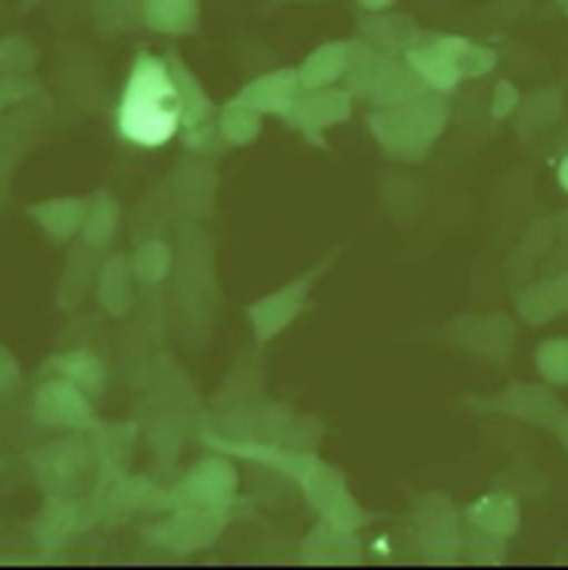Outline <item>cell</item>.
Returning a JSON list of instances; mask_svg holds the SVG:
<instances>
[{"instance_id": "cell-1", "label": "cell", "mask_w": 568, "mask_h": 570, "mask_svg": "<svg viewBox=\"0 0 568 570\" xmlns=\"http://www.w3.org/2000/svg\"><path fill=\"white\" fill-rule=\"evenodd\" d=\"M118 134L143 149L167 145L183 127L180 98L165 56L140 51L116 109Z\"/></svg>"}, {"instance_id": "cell-2", "label": "cell", "mask_w": 568, "mask_h": 570, "mask_svg": "<svg viewBox=\"0 0 568 570\" xmlns=\"http://www.w3.org/2000/svg\"><path fill=\"white\" fill-rule=\"evenodd\" d=\"M342 80L351 96L369 100L378 109L413 100L431 89L404 53L382 51L366 38L349 40Z\"/></svg>"}, {"instance_id": "cell-3", "label": "cell", "mask_w": 568, "mask_h": 570, "mask_svg": "<svg viewBox=\"0 0 568 570\" xmlns=\"http://www.w3.org/2000/svg\"><path fill=\"white\" fill-rule=\"evenodd\" d=\"M422 38L404 51V58L435 91H451L460 80L489 73L498 65L496 51L469 38L449 33H431V40Z\"/></svg>"}, {"instance_id": "cell-4", "label": "cell", "mask_w": 568, "mask_h": 570, "mask_svg": "<svg viewBox=\"0 0 568 570\" xmlns=\"http://www.w3.org/2000/svg\"><path fill=\"white\" fill-rule=\"evenodd\" d=\"M366 122L389 154L413 158L424 154L440 136L447 122V105L424 94L393 107H380L366 116Z\"/></svg>"}, {"instance_id": "cell-5", "label": "cell", "mask_w": 568, "mask_h": 570, "mask_svg": "<svg viewBox=\"0 0 568 570\" xmlns=\"http://www.w3.org/2000/svg\"><path fill=\"white\" fill-rule=\"evenodd\" d=\"M29 464L49 498H85V491L100 480L96 446L80 435L36 449Z\"/></svg>"}, {"instance_id": "cell-6", "label": "cell", "mask_w": 568, "mask_h": 570, "mask_svg": "<svg viewBox=\"0 0 568 570\" xmlns=\"http://www.w3.org/2000/svg\"><path fill=\"white\" fill-rule=\"evenodd\" d=\"M351 105L353 96L346 89H337L333 85L320 89H300L286 122L297 129L311 145L326 147V129L349 120Z\"/></svg>"}, {"instance_id": "cell-7", "label": "cell", "mask_w": 568, "mask_h": 570, "mask_svg": "<svg viewBox=\"0 0 568 570\" xmlns=\"http://www.w3.org/2000/svg\"><path fill=\"white\" fill-rule=\"evenodd\" d=\"M238 475L223 458L198 462L169 493L174 507L227 509L236 500Z\"/></svg>"}, {"instance_id": "cell-8", "label": "cell", "mask_w": 568, "mask_h": 570, "mask_svg": "<svg viewBox=\"0 0 568 570\" xmlns=\"http://www.w3.org/2000/svg\"><path fill=\"white\" fill-rule=\"evenodd\" d=\"M178 511L154 529L158 544L176 553H196L212 547L227 524V509L176 507Z\"/></svg>"}, {"instance_id": "cell-9", "label": "cell", "mask_w": 568, "mask_h": 570, "mask_svg": "<svg viewBox=\"0 0 568 570\" xmlns=\"http://www.w3.org/2000/svg\"><path fill=\"white\" fill-rule=\"evenodd\" d=\"M33 417L42 426L85 431L94 429L96 417L89 395L71 382L53 375L33 395Z\"/></svg>"}, {"instance_id": "cell-10", "label": "cell", "mask_w": 568, "mask_h": 570, "mask_svg": "<svg viewBox=\"0 0 568 570\" xmlns=\"http://www.w3.org/2000/svg\"><path fill=\"white\" fill-rule=\"evenodd\" d=\"M218 187V171L209 156H196L180 160L169 176L167 191L176 203V209L187 218H205L212 212Z\"/></svg>"}, {"instance_id": "cell-11", "label": "cell", "mask_w": 568, "mask_h": 570, "mask_svg": "<svg viewBox=\"0 0 568 570\" xmlns=\"http://www.w3.org/2000/svg\"><path fill=\"white\" fill-rule=\"evenodd\" d=\"M53 102L49 96L36 98L0 111V160L13 165L38 140V136L51 125Z\"/></svg>"}, {"instance_id": "cell-12", "label": "cell", "mask_w": 568, "mask_h": 570, "mask_svg": "<svg viewBox=\"0 0 568 570\" xmlns=\"http://www.w3.org/2000/svg\"><path fill=\"white\" fill-rule=\"evenodd\" d=\"M300 78L297 67H283L267 73H261L252 82H247L232 100L258 111V114H272L288 120L293 102L300 94Z\"/></svg>"}, {"instance_id": "cell-13", "label": "cell", "mask_w": 568, "mask_h": 570, "mask_svg": "<svg viewBox=\"0 0 568 570\" xmlns=\"http://www.w3.org/2000/svg\"><path fill=\"white\" fill-rule=\"evenodd\" d=\"M102 507L94 504L87 498H49L47 509L36 529L40 547L56 549L65 544L76 531L91 527L98 520Z\"/></svg>"}, {"instance_id": "cell-14", "label": "cell", "mask_w": 568, "mask_h": 570, "mask_svg": "<svg viewBox=\"0 0 568 570\" xmlns=\"http://www.w3.org/2000/svg\"><path fill=\"white\" fill-rule=\"evenodd\" d=\"M165 60L169 65V71L174 76L178 98H180V118H183L180 131H192V129L218 122L221 109L216 107V102L212 100V96L207 94L198 76L192 71V67L185 62V58L178 51L167 49Z\"/></svg>"}, {"instance_id": "cell-15", "label": "cell", "mask_w": 568, "mask_h": 570, "mask_svg": "<svg viewBox=\"0 0 568 570\" xmlns=\"http://www.w3.org/2000/svg\"><path fill=\"white\" fill-rule=\"evenodd\" d=\"M306 291H309V278H302V281L288 283L278 293H272L249 306V317H252L258 342H270L283 331L284 326L291 324V320H295V315L304 304Z\"/></svg>"}, {"instance_id": "cell-16", "label": "cell", "mask_w": 568, "mask_h": 570, "mask_svg": "<svg viewBox=\"0 0 568 570\" xmlns=\"http://www.w3.org/2000/svg\"><path fill=\"white\" fill-rule=\"evenodd\" d=\"M136 424H94V446L100 464V489L120 480L134 451Z\"/></svg>"}, {"instance_id": "cell-17", "label": "cell", "mask_w": 568, "mask_h": 570, "mask_svg": "<svg viewBox=\"0 0 568 570\" xmlns=\"http://www.w3.org/2000/svg\"><path fill=\"white\" fill-rule=\"evenodd\" d=\"M358 27L362 38H366L373 47L391 53H404L411 49L420 38L422 31L415 27L413 18L393 11H366L360 16Z\"/></svg>"}, {"instance_id": "cell-18", "label": "cell", "mask_w": 568, "mask_h": 570, "mask_svg": "<svg viewBox=\"0 0 568 570\" xmlns=\"http://www.w3.org/2000/svg\"><path fill=\"white\" fill-rule=\"evenodd\" d=\"M145 7V29L180 38L192 36L200 29L203 0H143Z\"/></svg>"}, {"instance_id": "cell-19", "label": "cell", "mask_w": 568, "mask_h": 570, "mask_svg": "<svg viewBox=\"0 0 568 570\" xmlns=\"http://www.w3.org/2000/svg\"><path fill=\"white\" fill-rule=\"evenodd\" d=\"M94 33L111 40L145 29L143 0H87Z\"/></svg>"}, {"instance_id": "cell-20", "label": "cell", "mask_w": 568, "mask_h": 570, "mask_svg": "<svg viewBox=\"0 0 568 570\" xmlns=\"http://www.w3.org/2000/svg\"><path fill=\"white\" fill-rule=\"evenodd\" d=\"M47 368L51 371V375H58V377L71 382L89 397L102 395L105 384H107V371H105L102 360L96 353L85 351V348H74V351L53 355L47 362Z\"/></svg>"}, {"instance_id": "cell-21", "label": "cell", "mask_w": 568, "mask_h": 570, "mask_svg": "<svg viewBox=\"0 0 568 570\" xmlns=\"http://www.w3.org/2000/svg\"><path fill=\"white\" fill-rule=\"evenodd\" d=\"M87 200L80 198H56L29 207V216L40 225V229L56 243H65L76 236L89 212Z\"/></svg>"}, {"instance_id": "cell-22", "label": "cell", "mask_w": 568, "mask_h": 570, "mask_svg": "<svg viewBox=\"0 0 568 570\" xmlns=\"http://www.w3.org/2000/svg\"><path fill=\"white\" fill-rule=\"evenodd\" d=\"M349 40H329L315 47L297 67V78L302 89L331 87L342 80L346 69Z\"/></svg>"}, {"instance_id": "cell-23", "label": "cell", "mask_w": 568, "mask_h": 570, "mask_svg": "<svg viewBox=\"0 0 568 570\" xmlns=\"http://www.w3.org/2000/svg\"><path fill=\"white\" fill-rule=\"evenodd\" d=\"M134 265L129 256L107 261L98 272L96 295L102 308L111 315H125L134 306Z\"/></svg>"}, {"instance_id": "cell-24", "label": "cell", "mask_w": 568, "mask_h": 570, "mask_svg": "<svg viewBox=\"0 0 568 570\" xmlns=\"http://www.w3.org/2000/svg\"><path fill=\"white\" fill-rule=\"evenodd\" d=\"M105 498L109 504L127 511H163L174 507L172 493L163 491L158 484H154L147 478L123 475L120 480L109 484V491H105Z\"/></svg>"}, {"instance_id": "cell-25", "label": "cell", "mask_w": 568, "mask_h": 570, "mask_svg": "<svg viewBox=\"0 0 568 570\" xmlns=\"http://www.w3.org/2000/svg\"><path fill=\"white\" fill-rule=\"evenodd\" d=\"M218 129L227 142V147H247L263 131V114L229 100L218 111Z\"/></svg>"}, {"instance_id": "cell-26", "label": "cell", "mask_w": 568, "mask_h": 570, "mask_svg": "<svg viewBox=\"0 0 568 570\" xmlns=\"http://www.w3.org/2000/svg\"><path fill=\"white\" fill-rule=\"evenodd\" d=\"M116 227H118V205L107 194H100L89 205L85 225L80 229V240L98 249H107L116 234Z\"/></svg>"}, {"instance_id": "cell-27", "label": "cell", "mask_w": 568, "mask_h": 570, "mask_svg": "<svg viewBox=\"0 0 568 570\" xmlns=\"http://www.w3.org/2000/svg\"><path fill=\"white\" fill-rule=\"evenodd\" d=\"M131 265L140 283L158 285L172 272V247L163 240H145L134 252Z\"/></svg>"}, {"instance_id": "cell-28", "label": "cell", "mask_w": 568, "mask_h": 570, "mask_svg": "<svg viewBox=\"0 0 568 570\" xmlns=\"http://www.w3.org/2000/svg\"><path fill=\"white\" fill-rule=\"evenodd\" d=\"M40 62V49L25 36H0V76L33 73Z\"/></svg>"}, {"instance_id": "cell-29", "label": "cell", "mask_w": 568, "mask_h": 570, "mask_svg": "<svg viewBox=\"0 0 568 570\" xmlns=\"http://www.w3.org/2000/svg\"><path fill=\"white\" fill-rule=\"evenodd\" d=\"M42 91H45V85L36 73L0 76V111L18 107Z\"/></svg>"}, {"instance_id": "cell-30", "label": "cell", "mask_w": 568, "mask_h": 570, "mask_svg": "<svg viewBox=\"0 0 568 570\" xmlns=\"http://www.w3.org/2000/svg\"><path fill=\"white\" fill-rule=\"evenodd\" d=\"M20 382V366L16 357L0 344V393H11Z\"/></svg>"}, {"instance_id": "cell-31", "label": "cell", "mask_w": 568, "mask_h": 570, "mask_svg": "<svg viewBox=\"0 0 568 570\" xmlns=\"http://www.w3.org/2000/svg\"><path fill=\"white\" fill-rule=\"evenodd\" d=\"M516 100H518V91L509 82H500V87L496 89V102H493L496 118H505L507 114H511V109L516 107Z\"/></svg>"}, {"instance_id": "cell-32", "label": "cell", "mask_w": 568, "mask_h": 570, "mask_svg": "<svg viewBox=\"0 0 568 570\" xmlns=\"http://www.w3.org/2000/svg\"><path fill=\"white\" fill-rule=\"evenodd\" d=\"M398 0H355V4L364 11H386L395 4Z\"/></svg>"}, {"instance_id": "cell-33", "label": "cell", "mask_w": 568, "mask_h": 570, "mask_svg": "<svg viewBox=\"0 0 568 570\" xmlns=\"http://www.w3.org/2000/svg\"><path fill=\"white\" fill-rule=\"evenodd\" d=\"M9 176H11V165L0 160V203H4L9 196Z\"/></svg>"}, {"instance_id": "cell-34", "label": "cell", "mask_w": 568, "mask_h": 570, "mask_svg": "<svg viewBox=\"0 0 568 570\" xmlns=\"http://www.w3.org/2000/svg\"><path fill=\"white\" fill-rule=\"evenodd\" d=\"M558 178H560V185L568 191V156L562 160L560 165V171H558Z\"/></svg>"}, {"instance_id": "cell-35", "label": "cell", "mask_w": 568, "mask_h": 570, "mask_svg": "<svg viewBox=\"0 0 568 570\" xmlns=\"http://www.w3.org/2000/svg\"><path fill=\"white\" fill-rule=\"evenodd\" d=\"M38 2H40V0H22V9H25V11H29V9H31V7H36Z\"/></svg>"}, {"instance_id": "cell-36", "label": "cell", "mask_w": 568, "mask_h": 570, "mask_svg": "<svg viewBox=\"0 0 568 570\" xmlns=\"http://www.w3.org/2000/svg\"><path fill=\"white\" fill-rule=\"evenodd\" d=\"M562 2H565V7L568 9V0H562Z\"/></svg>"}]
</instances>
